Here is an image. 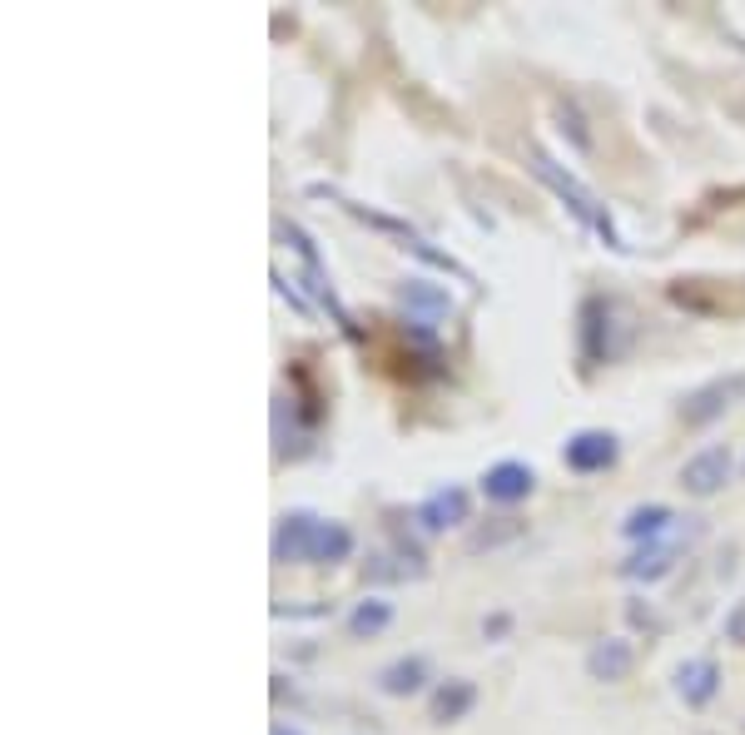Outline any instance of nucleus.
I'll list each match as a JSON object with an SVG mask.
<instances>
[{
    "mask_svg": "<svg viewBox=\"0 0 745 735\" xmlns=\"http://www.w3.org/2000/svg\"><path fill=\"white\" fill-rule=\"evenodd\" d=\"M418 522H423L428 532L462 527V522H467V492H462V487H438V492L418 507Z\"/></svg>",
    "mask_w": 745,
    "mask_h": 735,
    "instance_id": "4",
    "label": "nucleus"
},
{
    "mask_svg": "<svg viewBox=\"0 0 745 735\" xmlns=\"http://www.w3.org/2000/svg\"><path fill=\"white\" fill-rule=\"evenodd\" d=\"M631 646L626 641H596L592 656H587V671H592L596 681H626V671H631Z\"/></svg>",
    "mask_w": 745,
    "mask_h": 735,
    "instance_id": "7",
    "label": "nucleus"
},
{
    "mask_svg": "<svg viewBox=\"0 0 745 735\" xmlns=\"http://www.w3.org/2000/svg\"><path fill=\"white\" fill-rule=\"evenodd\" d=\"M348 552H353L348 527H338V522H318V537H313V562H318V567H328V562H343Z\"/></svg>",
    "mask_w": 745,
    "mask_h": 735,
    "instance_id": "9",
    "label": "nucleus"
},
{
    "mask_svg": "<svg viewBox=\"0 0 745 735\" xmlns=\"http://www.w3.org/2000/svg\"><path fill=\"white\" fill-rule=\"evenodd\" d=\"M611 462H616V438L611 433H577L567 442V467H577V472H601Z\"/></svg>",
    "mask_w": 745,
    "mask_h": 735,
    "instance_id": "6",
    "label": "nucleus"
},
{
    "mask_svg": "<svg viewBox=\"0 0 745 735\" xmlns=\"http://www.w3.org/2000/svg\"><path fill=\"white\" fill-rule=\"evenodd\" d=\"M676 691L691 701V706H706L716 696V661H686L676 671Z\"/></svg>",
    "mask_w": 745,
    "mask_h": 735,
    "instance_id": "8",
    "label": "nucleus"
},
{
    "mask_svg": "<svg viewBox=\"0 0 745 735\" xmlns=\"http://www.w3.org/2000/svg\"><path fill=\"white\" fill-rule=\"evenodd\" d=\"M736 398H745V373H731V378H721V383H706L701 393H691L686 403H681V418L691 423V428H701V423H711V418H721Z\"/></svg>",
    "mask_w": 745,
    "mask_h": 735,
    "instance_id": "1",
    "label": "nucleus"
},
{
    "mask_svg": "<svg viewBox=\"0 0 745 735\" xmlns=\"http://www.w3.org/2000/svg\"><path fill=\"white\" fill-rule=\"evenodd\" d=\"M726 641H736V646H745V601L726 616Z\"/></svg>",
    "mask_w": 745,
    "mask_h": 735,
    "instance_id": "14",
    "label": "nucleus"
},
{
    "mask_svg": "<svg viewBox=\"0 0 745 735\" xmlns=\"http://www.w3.org/2000/svg\"><path fill=\"white\" fill-rule=\"evenodd\" d=\"M388 621H393V606H388V601H363V606L348 616V631H353V636H373V631H383Z\"/></svg>",
    "mask_w": 745,
    "mask_h": 735,
    "instance_id": "13",
    "label": "nucleus"
},
{
    "mask_svg": "<svg viewBox=\"0 0 745 735\" xmlns=\"http://www.w3.org/2000/svg\"><path fill=\"white\" fill-rule=\"evenodd\" d=\"M313 537H318V517L284 512L274 532V562H313Z\"/></svg>",
    "mask_w": 745,
    "mask_h": 735,
    "instance_id": "2",
    "label": "nucleus"
},
{
    "mask_svg": "<svg viewBox=\"0 0 745 735\" xmlns=\"http://www.w3.org/2000/svg\"><path fill=\"white\" fill-rule=\"evenodd\" d=\"M274 735H303V731H289V726H274Z\"/></svg>",
    "mask_w": 745,
    "mask_h": 735,
    "instance_id": "15",
    "label": "nucleus"
},
{
    "mask_svg": "<svg viewBox=\"0 0 745 735\" xmlns=\"http://www.w3.org/2000/svg\"><path fill=\"white\" fill-rule=\"evenodd\" d=\"M726 477H731V452H726V447H706V452H696V457L686 462V472H681L686 492H696V497L721 492Z\"/></svg>",
    "mask_w": 745,
    "mask_h": 735,
    "instance_id": "3",
    "label": "nucleus"
},
{
    "mask_svg": "<svg viewBox=\"0 0 745 735\" xmlns=\"http://www.w3.org/2000/svg\"><path fill=\"white\" fill-rule=\"evenodd\" d=\"M423 681H428L423 661H393V666L378 676V686H383L388 696H413V691H423Z\"/></svg>",
    "mask_w": 745,
    "mask_h": 735,
    "instance_id": "10",
    "label": "nucleus"
},
{
    "mask_svg": "<svg viewBox=\"0 0 745 735\" xmlns=\"http://www.w3.org/2000/svg\"><path fill=\"white\" fill-rule=\"evenodd\" d=\"M467 706H472V686L467 681H452V686H443L433 696V721H457Z\"/></svg>",
    "mask_w": 745,
    "mask_h": 735,
    "instance_id": "12",
    "label": "nucleus"
},
{
    "mask_svg": "<svg viewBox=\"0 0 745 735\" xmlns=\"http://www.w3.org/2000/svg\"><path fill=\"white\" fill-rule=\"evenodd\" d=\"M666 522H671V507H656V502H651V507H636V512L621 522V532H626V537H661Z\"/></svg>",
    "mask_w": 745,
    "mask_h": 735,
    "instance_id": "11",
    "label": "nucleus"
},
{
    "mask_svg": "<svg viewBox=\"0 0 745 735\" xmlns=\"http://www.w3.org/2000/svg\"><path fill=\"white\" fill-rule=\"evenodd\" d=\"M482 492H487L492 502H522V497L532 492V467H522V462H497V467H487Z\"/></svg>",
    "mask_w": 745,
    "mask_h": 735,
    "instance_id": "5",
    "label": "nucleus"
}]
</instances>
